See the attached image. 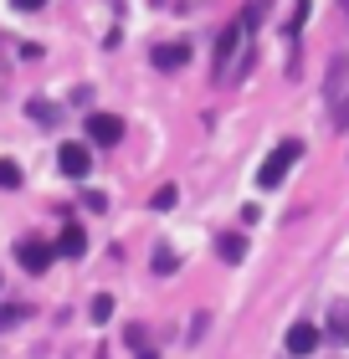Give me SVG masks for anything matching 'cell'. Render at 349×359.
<instances>
[{
	"label": "cell",
	"instance_id": "obj_15",
	"mask_svg": "<svg viewBox=\"0 0 349 359\" xmlns=\"http://www.w3.org/2000/svg\"><path fill=\"white\" fill-rule=\"evenodd\" d=\"M308 6H313V0H293V31L308 21Z\"/></svg>",
	"mask_w": 349,
	"mask_h": 359
},
{
	"label": "cell",
	"instance_id": "obj_13",
	"mask_svg": "<svg viewBox=\"0 0 349 359\" xmlns=\"http://www.w3.org/2000/svg\"><path fill=\"white\" fill-rule=\"evenodd\" d=\"M154 272H159V277H170V272H175V257H170V247H159V252H154Z\"/></svg>",
	"mask_w": 349,
	"mask_h": 359
},
{
	"label": "cell",
	"instance_id": "obj_1",
	"mask_svg": "<svg viewBox=\"0 0 349 359\" xmlns=\"http://www.w3.org/2000/svg\"><path fill=\"white\" fill-rule=\"evenodd\" d=\"M298 159H303V144H298V139H282L277 149L257 165V185H262V190H277L282 180H288V170L298 165Z\"/></svg>",
	"mask_w": 349,
	"mask_h": 359
},
{
	"label": "cell",
	"instance_id": "obj_11",
	"mask_svg": "<svg viewBox=\"0 0 349 359\" xmlns=\"http://www.w3.org/2000/svg\"><path fill=\"white\" fill-rule=\"evenodd\" d=\"M108 313H113V298L98 292V298H93V323H108Z\"/></svg>",
	"mask_w": 349,
	"mask_h": 359
},
{
	"label": "cell",
	"instance_id": "obj_12",
	"mask_svg": "<svg viewBox=\"0 0 349 359\" xmlns=\"http://www.w3.org/2000/svg\"><path fill=\"white\" fill-rule=\"evenodd\" d=\"M175 201H180V190H175V185H159V190H154V210H170Z\"/></svg>",
	"mask_w": 349,
	"mask_h": 359
},
{
	"label": "cell",
	"instance_id": "obj_7",
	"mask_svg": "<svg viewBox=\"0 0 349 359\" xmlns=\"http://www.w3.org/2000/svg\"><path fill=\"white\" fill-rule=\"evenodd\" d=\"M329 339L349 344V298H334V308H329Z\"/></svg>",
	"mask_w": 349,
	"mask_h": 359
},
{
	"label": "cell",
	"instance_id": "obj_4",
	"mask_svg": "<svg viewBox=\"0 0 349 359\" xmlns=\"http://www.w3.org/2000/svg\"><path fill=\"white\" fill-rule=\"evenodd\" d=\"M52 257H57V247H46V241H26V247H21V267L26 272H46V267H52Z\"/></svg>",
	"mask_w": 349,
	"mask_h": 359
},
{
	"label": "cell",
	"instance_id": "obj_5",
	"mask_svg": "<svg viewBox=\"0 0 349 359\" xmlns=\"http://www.w3.org/2000/svg\"><path fill=\"white\" fill-rule=\"evenodd\" d=\"M313 349H319V329L293 323V329H288V354H313Z\"/></svg>",
	"mask_w": 349,
	"mask_h": 359
},
{
	"label": "cell",
	"instance_id": "obj_9",
	"mask_svg": "<svg viewBox=\"0 0 349 359\" xmlns=\"http://www.w3.org/2000/svg\"><path fill=\"white\" fill-rule=\"evenodd\" d=\"M216 247H221V257H226V262H242V257H246V241H242V236H221Z\"/></svg>",
	"mask_w": 349,
	"mask_h": 359
},
{
	"label": "cell",
	"instance_id": "obj_10",
	"mask_svg": "<svg viewBox=\"0 0 349 359\" xmlns=\"http://www.w3.org/2000/svg\"><path fill=\"white\" fill-rule=\"evenodd\" d=\"M21 185V165L15 159H0V190H15Z\"/></svg>",
	"mask_w": 349,
	"mask_h": 359
},
{
	"label": "cell",
	"instance_id": "obj_14",
	"mask_svg": "<svg viewBox=\"0 0 349 359\" xmlns=\"http://www.w3.org/2000/svg\"><path fill=\"white\" fill-rule=\"evenodd\" d=\"M21 318H26L21 303H15V308H0V329H11V323H21Z\"/></svg>",
	"mask_w": 349,
	"mask_h": 359
},
{
	"label": "cell",
	"instance_id": "obj_16",
	"mask_svg": "<svg viewBox=\"0 0 349 359\" xmlns=\"http://www.w3.org/2000/svg\"><path fill=\"white\" fill-rule=\"evenodd\" d=\"M46 0H11V11H41Z\"/></svg>",
	"mask_w": 349,
	"mask_h": 359
},
{
	"label": "cell",
	"instance_id": "obj_8",
	"mask_svg": "<svg viewBox=\"0 0 349 359\" xmlns=\"http://www.w3.org/2000/svg\"><path fill=\"white\" fill-rule=\"evenodd\" d=\"M82 252H88L82 226H67V231H62V241H57V257H82Z\"/></svg>",
	"mask_w": 349,
	"mask_h": 359
},
{
	"label": "cell",
	"instance_id": "obj_6",
	"mask_svg": "<svg viewBox=\"0 0 349 359\" xmlns=\"http://www.w3.org/2000/svg\"><path fill=\"white\" fill-rule=\"evenodd\" d=\"M185 57H190V46H185V41H175V46L164 41V46H154V67H159V72H170V67H185Z\"/></svg>",
	"mask_w": 349,
	"mask_h": 359
},
{
	"label": "cell",
	"instance_id": "obj_3",
	"mask_svg": "<svg viewBox=\"0 0 349 359\" xmlns=\"http://www.w3.org/2000/svg\"><path fill=\"white\" fill-rule=\"evenodd\" d=\"M88 134H93V144L113 149V144L124 139V118H119V113H93V118H88Z\"/></svg>",
	"mask_w": 349,
	"mask_h": 359
},
{
	"label": "cell",
	"instance_id": "obj_2",
	"mask_svg": "<svg viewBox=\"0 0 349 359\" xmlns=\"http://www.w3.org/2000/svg\"><path fill=\"white\" fill-rule=\"evenodd\" d=\"M57 165H62V175H67V180H88V175H93L88 144H77V139H67V144H57Z\"/></svg>",
	"mask_w": 349,
	"mask_h": 359
}]
</instances>
